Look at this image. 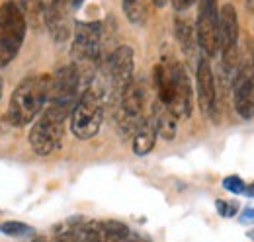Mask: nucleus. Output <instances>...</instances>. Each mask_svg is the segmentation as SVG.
<instances>
[{"label": "nucleus", "mask_w": 254, "mask_h": 242, "mask_svg": "<svg viewBox=\"0 0 254 242\" xmlns=\"http://www.w3.org/2000/svg\"><path fill=\"white\" fill-rule=\"evenodd\" d=\"M176 37H178V43H180L182 51L191 57L195 53L197 39H195V30L191 28L188 20H176Z\"/></svg>", "instance_id": "obj_17"}, {"label": "nucleus", "mask_w": 254, "mask_h": 242, "mask_svg": "<svg viewBox=\"0 0 254 242\" xmlns=\"http://www.w3.org/2000/svg\"><path fill=\"white\" fill-rule=\"evenodd\" d=\"M28 20L20 6L14 0H8L0 6V66H6L18 55L24 37H26Z\"/></svg>", "instance_id": "obj_5"}, {"label": "nucleus", "mask_w": 254, "mask_h": 242, "mask_svg": "<svg viewBox=\"0 0 254 242\" xmlns=\"http://www.w3.org/2000/svg\"><path fill=\"white\" fill-rule=\"evenodd\" d=\"M195 39L205 57H215L219 51V4L217 0H197Z\"/></svg>", "instance_id": "obj_6"}, {"label": "nucleus", "mask_w": 254, "mask_h": 242, "mask_svg": "<svg viewBox=\"0 0 254 242\" xmlns=\"http://www.w3.org/2000/svg\"><path fill=\"white\" fill-rule=\"evenodd\" d=\"M155 84L160 104L168 108L176 120H188L193 106V92L186 68L180 62L159 64L155 68Z\"/></svg>", "instance_id": "obj_1"}, {"label": "nucleus", "mask_w": 254, "mask_h": 242, "mask_svg": "<svg viewBox=\"0 0 254 242\" xmlns=\"http://www.w3.org/2000/svg\"><path fill=\"white\" fill-rule=\"evenodd\" d=\"M133 55L135 53L129 45H122L108 59V76H110L112 86L118 92V96L129 82H133V70H135V57Z\"/></svg>", "instance_id": "obj_11"}, {"label": "nucleus", "mask_w": 254, "mask_h": 242, "mask_svg": "<svg viewBox=\"0 0 254 242\" xmlns=\"http://www.w3.org/2000/svg\"><path fill=\"white\" fill-rule=\"evenodd\" d=\"M223 187L227 189V191H231V193H245L247 191V185H245V182L241 180L239 176H229V178H225L223 180Z\"/></svg>", "instance_id": "obj_21"}, {"label": "nucleus", "mask_w": 254, "mask_h": 242, "mask_svg": "<svg viewBox=\"0 0 254 242\" xmlns=\"http://www.w3.org/2000/svg\"><path fill=\"white\" fill-rule=\"evenodd\" d=\"M253 76H254V59H253Z\"/></svg>", "instance_id": "obj_28"}, {"label": "nucleus", "mask_w": 254, "mask_h": 242, "mask_svg": "<svg viewBox=\"0 0 254 242\" xmlns=\"http://www.w3.org/2000/svg\"><path fill=\"white\" fill-rule=\"evenodd\" d=\"M133 152L137 156H145L155 149V141H157V129L151 120H145L139 123V127L133 131Z\"/></svg>", "instance_id": "obj_14"}, {"label": "nucleus", "mask_w": 254, "mask_h": 242, "mask_svg": "<svg viewBox=\"0 0 254 242\" xmlns=\"http://www.w3.org/2000/svg\"><path fill=\"white\" fill-rule=\"evenodd\" d=\"M0 233L2 235H8V237H28L32 235V229L24 223H18V221H8V223H2L0 225Z\"/></svg>", "instance_id": "obj_20"}, {"label": "nucleus", "mask_w": 254, "mask_h": 242, "mask_svg": "<svg viewBox=\"0 0 254 242\" xmlns=\"http://www.w3.org/2000/svg\"><path fill=\"white\" fill-rule=\"evenodd\" d=\"M82 0H70V4H80Z\"/></svg>", "instance_id": "obj_25"}, {"label": "nucleus", "mask_w": 254, "mask_h": 242, "mask_svg": "<svg viewBox=\"0 0 254 242\" xmlns=\"http://www.w3.org/2000/svg\"><path fill=\"white\" fill-rule=\"evenodd\" d=\"M100 233H102V237H104L106 242H122L124 239H127L129 229H127L124 223L108 221V223H102L100 225Z\"/></svg>", "instance_id": "obj_18"}, {"label": "nucleus", "mask_w": 254, "mask_h": 242, "mask_svg": "<svg viewBox=\"0 0 254 242\" xmlns=\"http://www.w3.org/2000/svg\"><path fill=\"white\" fill-rule=\"evenodd\" d=\"M215 205H217V211H219L221 217H233V215L237 213V205H235V203H227V201H221V199H219Z\"/></svg>", "instance_id": "obj_22"}, {"label": "nucleus", "mask_w": 254, "mask_h": 242, "mask_svg": "<svg viewBox=\"0 0 254 242\" xmlns=\"http://www.w3.org/2000/svg\"><path fill=\"white\" fill-rule=\"evenodd\" d=\"M80 68H76V64H68L63 66L55 72V76L49 80V100L53 104H61L64 108H74L76 100H78V88H80Z\"/></svg>", "instance_id": "obj_9"}, {"label": "nucleus", "mask_w": 254, "mask_h": 242, "mask_svg": "<svg viewBox=\"0 0 254 242\" xmlns=\"http://www.w3.org/2000/svg\"><path fill=\"white\" fill-rule=\"evenodd\" d=\"M233 102L235 110L243 120L254 118V76L253 66L247 62H241L235 72L233 80Z\"/></svg>", "instance_id": "obj_10"}, {"label": "nucleus", "mask_w": 254, "mask_h": 242, "mask_svg": "<svg viewBox=\"0 0 254 242\" xmlns=\"http://www.w3.org/2000/svg\"><path fill=\"white\" fill-rule=\"evenodd\" d=\"M166 2H168V0H153V4H155L157 8H164V6H166Z\"/></svg>", "instance_id": "obj_24"}, {"label": "nucleus", "mask_w": 254, "mask_h": 242, "mask_svg": "<svg viewBox=\"0 0 254 242\" xmlns=\"http://www.w3.org/2000/svg\"><path fill=\"white\" fill-rule=\"evenodd\" d=\"M70 112H72L70 108H64L61 104H53V102H49L47 108H43V112L39 114V118L30 131V145L35 154L47 156L61 149L64 121L70 116Z\"/></svg>", "instance_id": "obj_3"}, {"label": "nucleus", "mask_w": 254, "mask_h": 242, "mask_svg": "<svg viewBox=\"0 0 254 242\" xmlns=\"http://www.w3.org/2000/svg\"><path fill=\"white\" fill-rule=\"evenodd\" d=\"M102 53V24L100 22H76L72 55L74 64L80 68L84 64H94Z\"/></svg>", "instance_id": "obj_7"}, {"label": "nucleus", "mask_w": 254, "mask_h": 242, "mask_svg": "<svg viewBox=\"0 0 254 242\" xmlns=\"http://www.w3.org/2000/svg\"><path fill=\"white\" fill-rule=\"evenodd\" d=\"M104 121V94L102 88L90 84L82 92L70 112V131L76 139L88 141L98 135Z\"/></svg>", "instance_id": "obj_4"}, {"label": "nucleus", "mask_w": 254, "mask_h": 242, "mask_svg": "<svg viewBox=\"0 0 254 242\" xmlns=\"http://www.w3.org/2000/svg\"><path fill=\"white\" fill-rule=\"evenodd\" d=\"M49 76H28L24 78L10 98L8 121L14 127H26L43 112L49 100Z\"/></svg>", "instance_id": "obj_2"}, {"label": "nucleus", "mask_w": 254, "mask_h": 242, "mask_svg": "<svg viewBox=\"0 0 254 242\" xmlns=\"http://www.w3.org/2000/svg\"><path fill=\"white\" fill-rule=\"evenodd\" d=\"M124 6V14L126 18L135 24V26H143L149 18V2L147 0H122Z\"/></svg>", "instance_id": "obj_16"}, {"label": "nucleus", "mask_w": 254, "mask_h": 242, "mask_svg": "<svg viewBox=\"0 0 254 242\" xmlns=\"http://www.w3.org/2000/svg\"><path fill=\"white\" fill-rule=\"evenodd\" d=\"M153 125H155V129H157V135L160 137H164L166 141H170V139H174L176 137V129H178V120L170 114V110L168 108H164L160 102H157L155 106H153Z\"/></svg>", "instance_id": "obj_15"}, {"label": "nucleus", "mask_w": 254, "mask_h": 242, "mask_svg": "<svg viewBox=\"0 0 254 242\" xmlns=\"http://www.w3.org/2000/svg\"><path fill=\"white\" fill-rule=\"evenodd\" d=\"M45 8H47L45 0H22V6H20L26 20H30L32 24H37L45 16Z\"/></svg>", "instance_id": "obj_19"}, {"label": "nucleus", "mask_w": 254, "mask_h": 242, "mask_svg": "<svg viewBox=\"0 0 254 242\" xmlns=\"http://www.w3.org/2000/svg\"><path fill=\"white\" fill-rule=\"evenodd\" d=\"M170 2H172V6H174L176 12H186L188 8H191V4L195 0H170Z\"/></svg>", "instance_id": "obj_23"}, {"label": "nucleus", "mask_w": 254, "mask_h": 242, "mask_svg": "<svg viewBox=\"0 0 254 242\" xmlns=\"http://www.w3.org/2000/svg\"><path fill=\"white\" fill-rule=\"evenodd\" d=\"M249 237H251V239L254 241V231H251V233H249Z\"/></svg>", "instance_id": "obj_26"}, {"label": "nucleus", "mask_w": 254, "mask_h": 242, "mask_svg": "<svg viewBox=\"0 0 254 242\" xmlns=\"http://www.w3.org/2000/svg\"><path fill=\"white\" fill-rule=\"evenodd\" d=\"M70 0H49L43 22L53 41L64 43L70 37Z\"/></svg>", "instance_id": "obj_12"}, {"label": "nucleus", "mask_w": 254, "mask_h": 242, "mask_svg": "<svg viewBox=\"0 0 254 242\" xmlns=\"http://www.w3.org/2000/svg\"><path fill=\"white\" fill-rule=\"evenodd\" d=\"M0 98H2V78H0Z\"/></svg>", "instance_id": "obj_27"}, {"label": "nucleus", "mask_w": 254, "mask_h": 242, "mask_svg": "<svg viewBox=\"0 0 254 242\" xmlns=\"http://www.w3.org/2000/svg\"><path fill=\"white\" fill-rule=\"evenodd\" d=\"M195 84H197V104L199 110L211 118L215 114V78H213V70L207 57H201L197 60V72H195Z\"/></svg>", "instance_id": "obj_13"}, {"label": "nucleus", "mask_w": 254, "mask_h": 242, "mask_svg": "<svg viewBox=\"0 0 254 242\" xmlns=\"http://www.w3.org/2000/svg\"><path fill=\"white\" fill-rule=\"evenodd\" d=\"M219 51L227 70L237 68L239 60V16L233 4L219 10Z\"/></svg>", "instance_id": "obj_8"}]
</instances>
